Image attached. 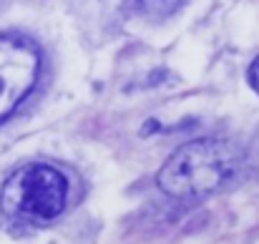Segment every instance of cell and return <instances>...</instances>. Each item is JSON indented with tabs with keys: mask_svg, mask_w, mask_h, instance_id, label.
Masks as SVG:
<instances>
[{
	"mask_svg": "<svg viewBox=\"0 0 259 244\" xmlns=\"http://www.w3.org/2000/svg\"><path fill=\"white\" fill-rule=\"evenodd\" d=\"M134 3L149 18H166V15H171L174 10L181 8L184 0H134Z\"/></svg>",
	"mask_w": 259,
	"mask_h": 244,
	"instance_id": "4",
	"label": "cell"
},
{
	"mask_svg": "<svg viewBox=\"0 0 259 244\" xmlns=\"http://www.w3.org/2000/svg\"><path fill=\"white\" fill-rule=\"evenodd\" d=\"M249 83H252V88L259 93V58L252 63V68H249Z\"/></svg>",
	"mask_w": 259,
	"mask_h": 244,
	"instance_id": "5",
	"label": "cell"
},
{
	"mask_svg": "<svg viewBox=\"0 0 259 244\" xmlns=\"http://www.w3.org/2000/svg\"><path fill=\"white\" fill-rule=\"evenodd\" d=\"M68 201L66 176L48 164H30L18 169L3 186L0 207L8 217L25 222H51Z\"/></svg>",
	"mask_w": 259,
	"mask_h": 244,
	"instance_id": "2",
	"label": "cell"
},
{
	"mask_svg": "<svg viewBox=\"0 0 259 244\" xmlns=\"http://www.w3.org/2000/svg\"><path fill=\"white\" fill-rule=\"evenodd\" d=\"M40 73L38 48L20 35H0V124L28 98Z\"/></svg>",
	"mask_w": 259,
	"mask_h": 244,
	"instance_id": "3",
	"label": "cell"
},
{
	"mask_svg": "<svg viewBox=\"0 0 259 244\" xmlns=\"http://www.w3.org/2000/svg\"><path fill=\"white\" fill-rule=\"evenodd\" d=\"M242 154L224 139H196L176 149L159 171V186L174 199H201L222 189L239 169Z\"/></svg>",
	"mask_w": 259,
	"mask_h": 244,
	"instance_id": "1",
	"label": "cell"
}]
</instances>
